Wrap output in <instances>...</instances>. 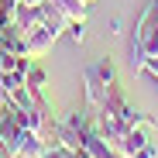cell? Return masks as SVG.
<instances>
[{
	"instance_id": "obj_1",
	"label": "cell",
	"mask_w": 158,
	"mask_h": 158,
	"mask_svg": "<svg viewBox=\"0 0 158 158\" xmlns=\"http://www.w3.org/2000/svg\"><path fill=\"white\" fill-rule=\"evenodd\" d=\"M158 55V4H144V10L138 14V24H134V41H131V65L134 72L144 69V62Z\"/></svg>"
},
{
	"instance_id": "obj_2",
	"label": "cell",
	"mask_w": 158,
	"mask_h": 158,
	"mask_svg": "<svg viewBox=\"0 0 158 158\" xmlns=\"http://www.w3.org/2000/svg\"><path fill=\"white\" fill-rule=\"evenodd\" d=\"M83 83H86V103L89 110H96L103 100H107V93L117 86V69L110 59H96L86 72H83Z\"/></svg>"
},
{
	"instance_id": "obj_3",
	"label": "cell",
	"mask_w": 158,
	"mask_h": 158,
	"mask_svg": "<svg viewBox=\"0 0 158 158\" xmlns=\"http://www.w3.org/2000/svg\"><path fill=\"white\" fill-rule=\"evenodd\" d=\"M21 134H24V127H21L17 114L10 107H4L0 110V151L7 158H21Z\"/></svg>"
},
{
	"instance_id": "obj_4",
	"label": "cell",
	"mask_w": 158,
	"mask_h": 158,
	"mask_svg": "<svg viewBox=\"0 0 158 158\" xmlns=\"http://www.w3.org/2000/svg\"><path fill=\"white\" fill-rule=\"evenodd\" d=\"M41 158H76V151H72V148H65L62 141H52V144L41 151Z\"/></svg>"
},
{
	"instance_id": "obj_5",
	"label": "cell",
	"mask_w": 158,
	"mask_h": 158,
	"mask_svg": "<svg viewBox=\"0 0 158 158\" xmlns=\"http://www.w3.org/2000/svg\"><path fill=\"white\" fill-rule=\"evenodd\" d=\"M14 7H17V0H0V28H4V24H10Z\"/></svg>"
},
{
	"instance_id": "obj_6",
	"label": "cell",
	"mask_w": 158,
	"mask_h": 158,
	"mask_svg": "<svg viewBox=\"0 0 158 158\" xmlns=\"http://www.w3.org/2000/svg\"><path fill=\"white\" fill-rule=\"evenodd\" d=\"M69 31H72V41H83L86 31H83V24H69Z\"/></svg>"
},
{
	"instance_id": "obj_7",
	"label": "cell",
	"mask_w": 158,
	"mask_h": 158,
	"mask_svg": "<svg viewBox=\"0 0 158 158\" xmlns=\"http://www.w3.org/2000/svg\"><path fill=\"white\" fill-rule=\"evenodd\" d=\"M7 107V89H4V79H0V110Z\"/></svg>"
},
{
	"instance_id": "obj_8",
	"label": "cell",
	"mask_w": 158,
	"mask_h": 158,
	"mask_svg": "<svg viewBox=\"0 0 158 158\" xmlns=\"http://www.w3.org/2000/svg\"><path fill=\"white\" fill-rule=\"evenodd\" d=\"M76 158H93V155L89 151H76Z\"/></svg>"
},
{
	"instance_id": "obj_9",
	"label": "cell",
	"mask_w": 158,
	"mask_h": 158,
	"mask_svg": "<svg viewBox=\"0 0 158 158\" xmlns=\"http://www.w3.org/2000/svg\"><path fill=\"white\" fill-rule=\"evenodd\" d=\"M79 4H86V7H89V4H96V0H79Z\"/></svg>"
}]
</instances>
